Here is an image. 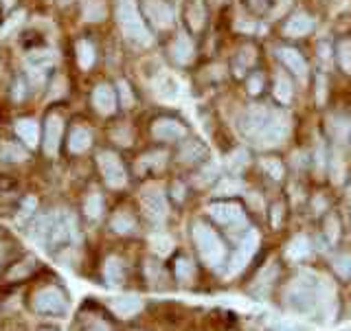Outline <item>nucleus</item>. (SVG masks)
I'll return each instance as SVG.
<instances>
[{"instance_id": "nucleus-36", "label": "nucleus", "mask_w": 351, "mask_h": 331, "mask_svg": "<svg viewBox=\"0 0 351 331\" xmlns=\"http://www.w3.org/2000/svg\"><path fill=\"white\" fill-rule=\"evenodd\" d=\"M40 211H38V200H36V195H27L25 200H22L20 204V211H18V219L22 224H29L33 217H36Z\"/></svg>"}, {"instance_id": "nucleus-46", "label": "nucleus", "mask_w": 351, "mask_h": 331, "mask_svg": "<svg viewBox=\"0 0 351 331\" xmlns=\"http://www.w3.org/2000/svg\"><path fill=\"white\" fill-rule=\"evenodd\" d=\"M261 90H263V75H261V73H252V75L248 77V93H250L252 97H257Z\"/></svg>"}, {"instance_id": "nucleus-10", "label": "nucleus", "mask_w": 351, "mask_h": 331, "mask_svg": "<svg viewBox=\"0 0 351 331\" xmlns=\"http://www.w3.org/2000/svg\"><path fill=\"white\" fill-rule=\"evenodd\" d=\"M143 14L156 29H169L173 25V9L165 0H143Z\"/></svg>"}, {"instance_id": "nucleus-4", "label": "nucleus", "mask_w": 351, "mask_h": 331, "mask_svg": "<svg viewBox=\"0 0 351 331\" xmlns=\"http://www.w3.org/2000/svg\"><path fill=\"white\" fill-rule=\"evenodd\" d=\"M117 20L128 40L141 44V47H149L152 44V33L141 18L136 0H117Z\"/></svg>"}, {"instance_id": "nucleus-39", "label": "nucleus", "mask_w": 351, "mask_h": 331, "mask_svg": "<svg viewBox=\"0 0 351 331\" xmlns=\"http://www.w3.org/2000/svg\"><path fill=\"white\" fill-rule=\"evenodd\" d=\"M165 162H167V154L165 151H152V154H147V156H143L141 160H138V167H152V169H162L165 167Z\"/></svg>"}, {"instance_id": "nucleus-43", "label": "nucleus", "mask_w": 351, "mask_h": 331, "mask_svg": "<svg viewBox=\"0 0 351 331\" xmlns=\"http://www.w3.org/2000/svg\"><path fill=\"white\" fill-rule=\"evenodd\" d=\"M261 164H263V169L270 173L272 180H281L283 178V162L279 158H263Z\"/></svg>"}, {"instance_id": "nucleus-26", "label": "nucleus", "mask_w": 351, "mask_h": 331, "mask_svg": "<svg viewBox=\"0 0 351 331\" xmlns=\"http://www.w3.org/2000/svg\"><path fill=\"white\" fill-rule=\"evenodd\" d=\"M27 156V147L22 143H3L0 145V160L9 162V164H16V162H25Z\"/></svg>"}, {"instance_id": "nucleus-21", "label": "nucleus", "mask_w": 351, "mask_h": 331, "mask_svg": "<svg viewBox=\"0 0 351 331\" xmlns=\"http://www.w3.org/2000/svg\"><path fill=\"white\" fill-rule=\"evenodd\" d=\"M277 55H279V60L285 64V69L292 71L296 77H305L307 75V62H305V58L296 49L283 47V49L277 51Z\"/></svg>"}, {"instance_id": "nucleus-50", "label": "nucleus", "mask_w": 351, "mask_h": 331, "mask_svg": "<svg viewBox=\"0 0 351 331\" xmlns=\"http://www.w3.org/2000/svg\"><path fill=\"white\" fill-rule=\"evenodd\" d=\"M171 195H173V200H176V202H182V200H184V195H186L184 184H182V182H173V184H171Z\"/></svg>"}, {"instance_id": "nucleus-12", "label": "nucleus", "mask_w": 351, "mask_h": 331, "mask_svg": "<svg viewBox=\"0 0 351 331\" xmlns=\"http://www.w3.org/2000/svg\"><path fill=\"white\" fill-rule=\"evenodd\" d=\"M257 244H259V235H257V230H248V233L241 237L239 241V246L235 250V255L230 257V266H228V272L230 274H237L241 268L246 266L248 259L255 255V250H257Z\"/></svg>"}, {"instance_id": "nucleus-27", "label": "nucleus", "mask_w": 351, "mask_h": 331, "mask_svg": "<svg viewBox=\"0 0 351 331\" xmlns=\"http://www.w3.org/2000/svg\"><path fill=\"white\" fill-rule=\"evenodd\" d=\"M75 51H77V64H80V69L82 71H90L95 60H97L95 44L88 42V40H80V42H77Z\"/></svg>"}, {"instance_id": "nucleus-16", "label": "nucleus", "mask_w": 351, "mask_h": 331, "mask_svg": "<svg viewBox=\"0 0 351 331\" xmlns=\"http://www.w3.org/2000/svg\"><path fill=\"white\" fill-rule=\"evenodd\" d=\"M93 147V132L84 127V125H75L69 132V138H66V149L73 156H80V154L88 151Z\"/></svg>"}, {"instance_id": "nucleus-32", "label": "nucleus", "mask_w": 351, "mask_h": 331, "mask_svg": "<svg viewBox=\"0 0 351 331\" xmlns=\"http://www.w3.org/2000/svg\"><path fill=\"white\" fill-rule=\"evenodd\" d=\"M143 272H145V279L149 281L152 288H160L162 281H165V268L162 263L156 259H147L143 263Z\"/></svg>"}, {"instance_id": "nucleus-23", "label": "nucleus", "mask_w": 351, "mask_h": 331, "mask_svg": "<svg viewBox=\"0 0 351 331\" xmlns=\"http://www.w3.org/2000/svg\"><path fill=\"white\" fill-rule=\"evenodd\" d=\"M327 132H329V134H332V138L338 140V143L347 140L349 134H351V121H349V117L343 114V112L329 114V117H327Z\"/></svg>"}, {"instance_id": "nucleus-9", "label": "nucleus", "mask_w": 351, "mask_h": 331, "mask_svg": "<svg viewBox=\"0 0 351 331\" xmlns=\"http://www.w3.org/2000/svg\"><path fill=\"white\" fill-rule=\"evenodd\" d=\"M141 206L143 213L149 222H162L167 217V197H165L162 189H147L141 193Z\"/></svg>"}, {"instance_id": "nucleus-56", "label": "nucleus", "mask_w": 351, "mask_h": 331, "mask_svg": "<svg viewBox=\"0 0 351 331\" xmlns=\"http://www.w3.org/2000/svg\"><path fill=\"white\" fill-rule=\"evenodd\" d=\"M211 3H213V5H222V3H224V0H211Z\"/></svg>"}, {"instance_id": "nucleus-25", "label": "nucleus", "mask_w": 351, "mask_h": 331, "mask_svg": "<svg viewBox=\"0 0 351 331\" xmlns=\"http://www.w3.org/2000/svg\"><path fill=\"white\" fill-rule=\"evenodd\" d=\"M310 252H312L310 237H307V235H296V237H292L288 248H285V257L292 259V261H303L305 257H310Z\"/></svg>"}, {"instance_id": "nucleus-7", "label": "nucleus", "mask_w": 351, "mask_h": 331, "mask_svg": "<svg viewBox=\"0 0 351 331\" xmlns=\"http://www.w3.org/2000/svg\"><path fill=\"white\" fill-rule=\"evenodd\" d=\"M97 164H99V171H101V178H104L106 186H110V189H123V186L128 184L125 164L114 151H110V149L99 151Z\"/></svg>"}, {"instance_id": "nucleus-20", "label": "nucleus", "mask_w": 351, "mask_h": 331, "mask_svg": "<svg viewBox=\"0 0 351 331\" xmlns=\"http://www.w3.org/2000/svg\"><path fill=\"white\" fill-rule=\"evenodd\" d=\"M204 156H206V145L197 140V138L184 140L180 145V149H178V160L182 164H195V162L204 160Z\"/></svg>"}, {"instance_id": "nucleus-51", "label": "nucleus", "mask_w": 351, "mask_h": 331, "mask_svg": "<svg viewBox=\"0 0 351 331\" xmlns=\"http://www.w3.org/2000/svg\"><path fill=\"white\" fill-rule=\"evenodd\" d=\"M215 173H217V167L215 164H208V167L202 171V175H200V184H206L208 180H213L215 178Z\"/></svg>"}, {"instance_id": "nucleus-47", "label": "nucleus", "mask_w": 351, "mask_h": 331, "mask_svg": "<svg viewBox=\"0 0 351 331\" xmlns=\"http://www.w3.org/2000/svg\"><path fill=\"white\" fill-rule=\"evenodd\" d=\"M241 189H244V186H241V182L230 178V180H224L222 184H219L215 193H239Z\"/></svg>"}, {"instance_id": "nucleus-49", "label": "nucleus", "mask_w": 351, "mask_h": 331, "mask_svg": "<svg viewBox=\"0 0 351 331\" xmlns=\"http://www.w3.org/2000/svg\"><path fill=\"white\" fill-rule=\"evenodd\" d=\"M274 0H248V7L255 11V14H266V11L272 7Z\"/></svg>"}, {"instance_id": "nucleus-54", "label": "nucleus", "mask_w": 351, "mask_h": 331, "mask_svg": "<svg viewBox=\"0 0 351 331\" xmlns=\"http://www.w3.org/2000/svg\"><path fill=\"white\" fill-rule=\"evenodd\" d=\"M5 255H7V246L3 244V241H0V263L5 261Z\"/></svg>"}, {"instance_id": "nucleus-41", "label": "nucleus", "mask_w": 351, "mask_h": 331, "mask_svg": "<svg viewBox=\"0 0 351 331\" xmlns=\"http://www.w3.org/2000/svg\"><path fill=\"white\" fill-rule=\"evenodd\" d=\"M152 248L156 252L158 257H167L169 252L173 250V241L169 235H154L152 237Z\"/></svg>"}, {"instance_id": "nucleus-14", "label": "nucleus", "mask_w": 351, "mask_h": 331, "mask_svg": "<svg viewBox=\"0 0 351 331\" xmlns=\"http://www.w3.org/2000/svg\"><path fill=\"white\" fill-rule=\"evenodd\" d=\"M14 132H16V138L18 143H22L27 149H36L40 143H42V134H40V125L36 119L25 117V119H18L14 123Z\"/></svg>"}, {"instance_id": "nucleus-19", "label": "nucleus", "mask_w": 351, "mask_h": 331, "mask_svg": "<svg viewBox=\"0 0 351 331\" xmlns=\"http://www.w3.org/2000/svg\"><path fill=\"white\" fill-rule=\"evenodd\" d=\"M171 60L178 66H186L193 60V42L186 33H178L171 44Z\"/></svg>"}, {"instance_id": "nucleus-3", "label": "nucleus", "mask_w": 351, "mask_h": 331, "mask_svg": "<svg viewBox=\"0 0 351 331\" xmlns=\"http://www.w3.org/2000/svg\"><path fill=\"white\" fill-rule=\"evenodd\" d=\"M318 281L321 277H316L314 272H301L285 290V305L299 314H310L318 307Z\"/></svg>"}, {"instance_id": "nucleus-15", "label": "nucleus", "mask_w": 351, "mask_h": 331, "mask_svg": "<svg viewBox=\"0 0 351 331\" xmlns=\"http://www.w3.org/2000/svg\"><path fill=\"white\" fill-rule=\"evenodd\" d=\"M117 103H119L117 93H114V88L110 84H99L93 90V106H95V110L99 114H104V117L114 114L117 112Z\"/></svg>"}, {"instance_id": "nucleus-13", "label": "nucleus", "mask_w": 351, "mask_h": 331, "mask_svg": "<svg viewBox=\"0 0 351 331\" xmlns=\"http://www.w3.org/2000/svg\"><path fill=\"white\" fill-rule=\"evenodd\" d=\"M208 215H211L217 224L222 226H239L244 224V211L239 204L233 202H215L208 206Z\"/></svg>"}, {"instance_id": "nucleus-11", "label": "nucleus", "mask_w": 351, "mask_h": 331, "mask_svg": "<svg viewBox=\"0 0 351 331\" xmlns=\"http://www.w3.org/2000/svg\"><path fill=\"white\" fill-rule=\"evenodd\" d=\"M152 136L156 140H165V143L180 140L186 136V127H184V123H180L178 119L160 117L152 123Z\"/></svg>"}, {"instance_id": "nucleus-52", "label": "nucleus", "mask_w": 351, "mask_h": 331, "mask_svg": "<svg viewBox=\"0 0 351 331\" xmlns=\"http://www.w3.org/2000/svg\"><path fill=\"white\" fill-rule=\"evenodd\" d=\"M281 213H283L281 204H274V208H272V226H274V228H279V222H281Z\"/></svg>"}, {"instance_id": "nucleus-2", "label": "nucleus", "mask_w": 351, "mask_h": 331, "mask_svg": "<svg viewBox=\"0 0 351 331\" xmlns=\"http://www.w3.org/2000/svg\"><path fill=\"white\" fill-rule=\"evenodd\" d=\"M29 310L38 316H66L71 310L69 294L58 283L38 285L29 294Z\"/></svg>"}, {"instance_id": "nucleus-28", "label": "nucleus", "mask_w": 351, "mask_h": 331, "mask_svg": "<svg viewBox=\"0 0 351 331\" xmlns=\"http://www.w3.org/2000/svg\"><path fill=\"white\" fill-rule=\"evenodd\" d=\"M204 16H206V11H204L202 0H189V5H186V22H189L191 31H202L204 20H206Z\"/></svg>"}, {"instance_id": "nucleus-5", "label": "nucleus", "mask_w": 351, "mask_h": 331, "mask_svg": "<svg viewBox=\"0 0 351 331\" xmlns=\"http://www.w3.org/2000/svg\"><path fill=\"white\" fill-rule=\"evenodd\" d=\"M193 241H195V248L200 252L202 261L208 268H219L226 261L224 241L208 224H204V222L193 224Z\"/></svg>"}, {"instance_id": "nucleus-17", "label": "nucleus", "mask_w": 351, "mask_h": 331, "mask_svg": "<svg viewBox=\"0 0 351 331\" xmlns=\"http://www.w3.org/2000/svg\"><path fill=\"white\" fill-rule=\"evenodd\" d=\"M110 310H112L119 318H134L143 310V301L134 294L114 296V299H110Z\"/></svg>"}, {"instance_id": "nucleus-22", "label": "nucleus", "mask_w": 351, "mask_h": 331, "mask_svg": "<svg viewBox=\"0 0 351 331\" xmlns=\"http://www.w3.org/2000/svg\"><path fill=\"white\" fill-rule=\"evenodd\" d=\"M314 29V20L307 14H294L283 27V36L288 38H303L307 33H312Z\"/></svg>"}, {"instance_id": "nucleus-44", "label": "nucleus", "mask_w": 351, "mask_h": 331, "mask_svg": "<svg viewBox=\"0 0 351 331\" xmlns=\"http://www.w3.org/2000/svg\"><path fill=\"white\" fill-rule=\"evenodd\" d=\"M334 270L338 272V277L349 279L351 277V255H340L334 259Z\"/></svg>"}, {"instance_id": "nucleus-45", "label": "nucleus", "mask_w": 351, "mask_h": 331, "mask_svg": "<svg viewBox=\"0 0 351 331\" xmlns=\"http://www.w3.org/2000/svg\"><path fill=\"white\" fill-rule=\"evenodd\" d=\"M119 97H121V106L123 108L134 106V95H132V88L128 82H119Z\"/></svg>"}, {"instance_id": "nucleus-33", "label": "nucleus", "mask_w": 351, "mask_h": 331, "mask_svg": "<svg viewBox=\"0 0 351 331\" xmlns=\"http://www.w3.org/2000/svg\"><path fill=\"white\" fill-rule=\"evenodd\" d=\"M255 60H257V53H255V49H252V47L239 49V51H237V58H235V62H233L235 75H237V77L244 75V71L250 69V66L255 64Z\"/></svg>"}, {"instance_id": "nucleus-42", "label": "nucleus", "mask_w": 351, "mask_h": 331, "mask_svg": "<svg viewBox=\"0 0 351 331\" xmlns=\"http://www.w3.org/2000/svg\"><path fill=\"white\" fill-rule=\"evenodd\" d=\"M325 235L329 244H336L338 237H340V222L336 215H327L325 219Z\"/></svg>"}, {"instance_id": "nucleus-55", "label": "nucleus", "mask_w": 351, "mask_h": 331, "mask_svg": "<svg viewBox=\"0 0 351 331\" xmlns=\"http://www.w3.org/2000/svg\"><path fill=\"white\" fill-rule=\"evenodd\" d=\"M38 331H62L60 327H42V329H38Z\"/></svg>"}, {"instance_id": "nucleus-6", "label": "nucleus", "mask_w": 351, "mask_h": 331, "mask_svg": "<svg viewBox=\"0 0 351 331\" xmlns=\"http://www.w3.org/2000/svg\"><path fill=\"white\" fill-rule=\"evenodd\" d=\"M274 110L263 108V106H250L246 108L241 117L237 119V127L241 132V136H246L252 143H259L261 134L266 132L270 119H272Z\"/></svg>"}, {"instance_id": "nucleus-57", "label": "nucleus", "mask_w": 351, "mask_h": 331, "mask_svg": "<svg viewBox=\"0 0 351 331\" xmlns=\"http://www.w3.org/2000/svg\"><path fill=\"white\" fill-rule=\"evenodd\" d=\"M283 331H285V329H283Z\"/></svg>"}, {"instance_id": "nucleus-34", "label": "nucleus", "mask_w": 351, "mask_h": 331, "mask_svg": "<svg viewBox=\"0 0 351 331\" xmlns=\"http://www.w3.org/2000/svg\"><path fill=\"white\" fill-rule=\"evenodd\" d=\"M336 60L338 66L347 75H351V38H340L336 44Z\"/></svg>"}, {"instance_id": "nucleus-53", "label": "nucleus", "mask_w": 351, "mask_h": 331, "mask_svg": "<svg viewBox=\"0 0 351 331\" xmlns=\"http://www.w3.org/2000/svg\"><path fill=\"white\" fill-rule=\"evenodd\" d=\"M14 180H5V178H0V193H7V191H11L14 189Z\"/></svg>"}, {"instance_id": "nucleus-30", "label": "nucleus", "mask_w": 351, "mask_h": 331, "mask_svg": "<svg viewBox=\"0 0 351 331\" xmlns=\"http://www.w3.org/2000/svg\"><path fill=\"white\" fill-rule=\"evenodd\" d=\"M104 195L101 193H90V195H86V200H84V215L90 219V222H97V219H101L104 215Z\"/></svg>"}, {"instance_id": "nucleus-38", "label": "nucleus", "mask_w": 351, "mask_h": 331, "mask_svg": "<svg viewBox=\"0 0 351 331\" xmlns=\"http://www.w3.org/2000/svg\"><path fill=\"white\" fill-rule=\"evenodd\" d=\"M84 16L88 22H99L106 18V5L101 0H88L86 7H84Z\"/></svg>"}, {"instance_id": "nucleus-35", "label": "nucleus", "mask_w": 351, "mask_h": 331, "mask_svg": "<svg viewBox=\"0 0 351 331\" xmlns=\"http://www.w3.org/2000/svg\"><path fill=\"white\" fill-rule=\"evenodd\" d=\"M82 329L84 331H114L112 325H110L104 316L99 314H88V316H82Z\"/></svg>"}, {"instance_id": "nucleus-29", "label": "nucleus", "mask_w": 351, "mask_h": 331, "mask_svg": "<svg viewBox=\"0 0 351 331\" xmlns=\"http://www.w3.org/2000/svg\"><path fill=\"white\" fill-rule=\"evenodd\" d=\"M274 97H277V101L281 103H290L292 97H294V88H292V82L288 79V75L283 71H279L274 75Z\"/></svg>"}, {"instance_id": "nucleus-37", "label": "nucleus", "mask_w": 351, "mask_h": 331, "mask_svg": "<svg viewBox=\"0 0 351 331\" xmlns=\"http://www.w3.org/2000/svg\"><path fill=\"white\" fill-rule=\"evenodd\" d=\"M29 88H31V84H29V79L27 77H16L14 79V84H11V101L14 103H22L25 99L29 97Z\"/></svg>"}, {"instance_id": "nucleus-31", "label": "nucleus", "mask_w": 351, "mask_h": 331, "mask_svg": "<svg viewBox=\"0 0 351 331\" xmlns=\"http://www.w3.org/2000/svg\"><path fill=\"white\" fill-rule=\"evenodd\" d=\"M173 272H176V279L180 283L189 285L195 277V263L189 257H178L173 263Z\"/></svg>"}, {"instance_id": "nucleus-8", "label": "nucleus", "mask_w": 351, "mask_h": 331, "mask_svg": "<svg viewBox=\"0 0 351 331\" xmlns=\"http://www.w3.org/2000/svg\"><path fill=\"white\" fill-rule=\"evenodd\" d=\"M64 136V119L58 112H51L44 121V134H42V151L44 156L55 158L62 145Z\"/></svg>"}, {"instance_id": "nucleus-18", "label": "nucleus", "mask_w": 351, "mask_h": 331, "mask_svg": "<svg viewBox=\"0 0 351 331\" xmlns=\"http://www.w3.org/2000/svg\"><path fill=\"white\" fill-rule=\"evenodd\" d=\"M104 281L106 285H110V288H121L125 281V266L123 261H121L117 255H110L106 261H104Z\"/></svg>"}, {"instance_id": "nucleus-24", "label": "nucleus", "mask_w": 351, "mask_h": 331, "mask_svg": "<svg viewBox=\"0 0 351 331\" xmlns=\"http://www.w3.org/2000/svg\"><path fill=\"white\" fill-rule=\"evenodd\" d=\"M110 228L117 235H132L136 230V217L132 215L128 208H121L112 217H110Z\"/></svg>"}, {"instance_id": "nucleus-48", "label": "nucleus", "mask_w": 351, "mask_h": 331, "mask_svg": "<svg viewBox=\"0 0 351 331\" xmlns=\"http://www.w3.org/2000/svg\"><path fill=\"white\" fill-rule=\"evenodd\" d=\"M114 140L119 143V145H132V132L123 125V127H119L114 130Z\"/></svg>"}, {"instance_id": "nucleus-40", "label": "nucleus", "mask_w": 351, "mask_h": 331, "mask_svg": "<svg viewBox=\"0 0 351 331\" xmlns=\"http://www.w3.org/2000/svg\"><path fill=\"white\" fill-rule=\"evenodd\" d=\"M246 162H248V154H246V149H235V151L226 158V167H228L230 173H239L241 169L246 167Z\"/></svg>"}, {"instance_id": "nucleus-1", "label": "nucleus", "mask_w": 351, "mask_h": 331, "mask_svg": "<svg viewBox=\"0 0 351 331\" xmlns=\"http://www.w3.org/2000/svg\"><path fill=\"white\" fill-rule=\"evenodd\" d=\"M27 235L33 244L60 255L80 239V224L71 208H51L42 211L27 224Z\"/></svg>"}]
</instances>
